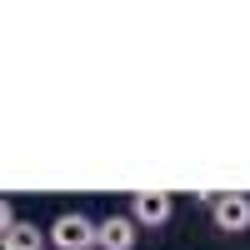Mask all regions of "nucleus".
Returning <instances> with one entry per match:
<instances>
[{
  "instance_id": "obj_1",
  "label": "nucleus",
  "mask_w": 250,
  "mask_h": 250,
  "mask_svg": "<svg viewBox=\"0 0 250 250\" xmlns=\"http://www.w3.org/2000/svg\"><path fill=\"white\" fill-rule=\"evenodd\" d=\"M45 245L55 250H95V220L80 215V210H60L45 230Z\"/></svg>"
},
{
  "instance_id": "obj_2",
  "label": "nucleus",
  "mask_w": 250,
  "mask_h": 250,
  "mask_svg": "<svg viewBox=\"0 0 250 250\" xmlns=\"http://www.w3.org/2000/svg\"><path fill=\"white\" fill-rule=\"evenodd\" d=\"M210 205V220H215V230H225V235H245L250 230V195H210L205 200Z\"/></svg>"
},
{
  "instance_id": "obj_3",
  "label": "nucleus",
  "mask_w": 250,
  "mask_h": 250,
  "mask_svg": "<svg viewBox=\"0 0 250 250\" xmlns=\"http://www.w3.org/2000/svg\"><path fill=\"white\" fill-rule=\"evenodd\" d=\"M170 215H175V195L170 190H140L130 200V220L135 225H150V230H155V225H165Z\"/></svg>"
},
{
  "instance_id": "obj_4",
  "label": "nucleus",
  "mask_w": 250,
  "mask_h": 250,
  "mask_svg": "<svg viewBox=\"0 0 250 250\" xmlns=\"http://www.w3.org/2000/svg\"><path fill=\"white\" fill-rule=\"evenodd\" d=\"M140 240V225L130 215H105L95 220V250H135Z\"/></svg>"
},
{
  "instance_id": "obj_5",
  "label": "nucleus",
  "mask_w": 250,
  "mask_h": 250,
  "mask_svg": "<svg viewBox=\"0 0 250 250\" xmlns=\"http://www.w3.org/2000/svg\"><path fill=\"white\" fill-rule=\"evenodd\" d=\"M0 240H5V250H45V230L30 225V220H15Z\"/></svg>"
},
{
  "instance_id": "obj_6",
  "label": "nucleus",
  "mask_w": 250,
  "mask_h": 250,
  "mask_svg": "<svg viewBox=\"0 0 250 250\" xmlns=\"http://www.w3.org/2000/svg\"><path fill=\"white\" fill-rule=\"evenodd\" d=\"M10 225H15V205H10V200H0V235H5Z\"/></svg>"
},
{
  "instance_id": "obj_7",
  "label": "nucleus",
  "mask_w": 250,
  "mask_h": 250,
  "mask_svg": "<svg viewBox=\"0 0 250 250\" xmlns=\"http://www.w3.org/2000/svg\"><path fill=\"white\" fill-rule=\"evenodd\" d=\"M0 250H5V240H0Z\"/></svg>"
}]
</instances>
